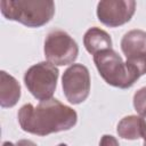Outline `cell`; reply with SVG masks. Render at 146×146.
Instances as JSON below:
<instances>
[{
    "instance_id": "cell-8",
    "label": "cell",
    "mask_w": 146,
    "mask_h": 146,
    "mask_svg": "<svg viewBox=\"0 0 146 146\" xmlns=\"http://www.w3.org/2000/svg\"><path fill=\"white\" fill-rule=\"evenodd\" d=\"M121 49L127 59L146 58V32L143 30H131L121 40Z\"/></svg>"
},
{
    "instance_id": "cell-13",
    "label": "cell",
    "mask_w": 146,
    "mask_h": 146,
    "mask_svg": "<svg viewBox=\"0 0 146 146\" xmlns=\"http://www.w3.org/2000/svg\"><path fill=\"white\" fill-rule=\"evenodd\" d=\"M99 146H120L117 139L112 135H104L100 138Z\"/></svg>"
},
{
    "instance_id": "cell-17",
    "label": "cell",
    "mask_w": 146,
    "mask_h": 146,
    "mask_svg": "<svg viewBox=\"0 0 146 146\" xmlns=\"http://www.w3.org/2000/svg\"><path fill=\"white\" fill-rule=\"evenodd\" d=\"M57 146H67L66 144H64V143H62V144H59V145H57Z\"/></svg>"
},
{
    "instance_id": "cell-5",
    "label": "cell",
    "mask_w": 146,
    "mask_h": 146,
    "mask_svg": "<svg viewBox=\"0 0 146 146\" xmlns=\"http://www.w3.org/2000/svg\"><path fill=\"white\" fill-rule=\"evenodd\" d=\"M43 50L47 60L58 66L72 64L79 54L75 40L62 30H54L47 34Z\"/></svg>"
},
{
    "instance_id": "cell-11",
    "label": "cell",
    "mask_w": 146,
    "mask_h": 146,
    "mask_svg": "<svg viewBox=\"0 0 146 146\" xmlns=\"http://www.w3.org/2000/svg\"><path fill=\"white\" fill-rule=\"evenodd\" d=\"M83 44L87 51L91 55H96L99 51L112 48V39L110 34L97 27H90L83 35Z\"/></svg>"
},
{
    "instance_id": "cell-7",
    "label": "cell",
    "mask_w": 146,
    "mask_h": 146,
    "mask_svg": "<svg viewBox=\"0 0 146 146\" xmlns=\"http://www.w3.org/2000/svg\"><path fill=\"white\" fill-rule=\"evenodd\" d=\"M136 10L133 0H104L97 5V17L106 26L117 27L128 23Z\"/></svg>"
},
{
    "instance_id": "cell-3",
    "label": "cell",
    "mask_w": 146,
    "mask_h": 146,
    "mask_svg": "<svg viewBox=\"0 0 146 146\" xmlns=\"http://www.w3.org/2000/svg\"><path fill=\"white\" fill-rule=\"evenodd\" d=\"M0 7L7 19L16 21L27 27H40L55 14V3L50 0H2Z\"/></svg>"
},
{
    "instance_id": "cell-6",
    "label": "cell",
    "mask_w": 146,
    "mask_h": 146,
    "mask_svg": "<svg viewBox=\"0 0 146 146\" xmlns=\"http://www.w3.org/2000/svg\"><path fill=\"white\" fill-rule=\"evenodd\" d=\"M62 87L64 96L71 104H81L90 92V74L87 66L82 64H72L62 76Z\"/></svg>"
},
{
    "instance_id": "cell-1",
    "label": "cell",
    "mask_w": 146,
    "mask_h": 146,
    "mask_svg": "<svg viewBox=\"0 0 146 146\" xmlns=\"http://www.w3.org/2000/svg\"><path fill=\"white\" fill-rule=\"evenodd\" d=\"M17 116L21 128L36 136L70 130L78 121L76 112L56 98L42 100L36 106L25 104L19 108Z\"/></svg>"
},
{
    "instance_id": "cell-15",
    "label": "cell",
    "mask_w": 146,
    "mask_h": 146,
    "mask_svg": "<svg viewBox=\"0 0 146 146\" xmlns=\"http://www.w3.org/2000/svg\"><path fill=\"white\" fill-rule=\"evenodd\" d=\"M2 146H15L13 143H10V141H5L3 144H2Z\"/></svg>"
},
{
    "instance_id": "cell-10",
    "label": "cell",
    "mask_w": 146,
    "mask_h": 146,
    "mask_svg": "<svg viewBox=\"0 0 146 146\" xmlns=\"http://www.w3.org/2000/svg\"><path fill=\"white\" fill-rule=\"evenodd\" d=\"M21 97V86L18 81L5 71L0 72V105L3 108L13 107Z\"/></svg>"
},
{
    "instance_id": "cell-2",
    "label": "cell",
    "mask_w": 146,
    "mask_h": 146,
    "mask_svg": "<svg viewBox=\"0 0 146 146\" xmlns=\"http://www.w3.org/2000/svg\"><path fill=\"white\" fill-rule=\"evenodd\" d=\"M94 63L106 83L121 89L130 88L141 75L146 74V58L123 62L112 48L94 55Z\"/></svg>"
},
{
    "instance_id": "cell-4",
    "label": "cell",
    "mask_w": 146,
    "mask_h": 146,
    "mask_svg": "<svg viewBox=\"0 0 146 146\" xmlns=\"http://www.w3.org/2000/svg\"><path fill=\"white\" fill-rule=\"evenodd\" d=\"M58 68L49 62H40L32 65L24 74V83L27 90L39 100L50 99L57 87Z\"/></svg>"
},
{
    "instance_id": "cell-12",
    "label": "cell",
    "mask_w": 146,
    "mask_h": 146,
    "mask_svg": "<svg viewBox=\"0 0 146 146\" xmlns=\"http://www.w3.org/2000/svg\"><path fill=\"white\" fill-rule=\"evenodd\" d=\"M133 107L140 116L146 117V87L140 88L133 95Z\"/></svg>"
},
{
    "instance_id": "cell-9",
    "label": "cell",
    "mask_w": 146,
    "mask_h": 146,
    "mask_svg": "<svg viewBox=\"0 0 146 146\" xmlns=\"http://www.w3.org/2000/svg\"><path fill=\"white\" fill-rule=\"evenodd\" d=\"M119 137L129 140L144 138L146 135V120L140 115H128L121 119L116 128Z\"/></svg>"
},
{
    "instance_id": "cell-14",
    "label": "cell",
    "mask_w": 146,
    "mask_h": 146,
    "mask_svg": "<svg viewBox=\"0 0 146 146\" xmlns=\"http://www.w3.org/2000/svg\"><path fill=\"white\" fill-rule=\"evenodd\" d=\"M15 146H38L34 141H32V140H29V139H21V140H18L16 144H15Z\"/></svg>"
},
{
    "instance_id": "cell-16",
    "label": "cell",
    "mask_w": 146,
    "mask_h": 146,
    "mask_svg": "<svg viewBox=\"0 0 146 146\" xmlns=\"http://www.w3.org/2000/svg\"><path fill=\"white\" fill-rule=\"evenodd\" d=\"M143 146H146V135L144 136V144H143Z\"/></svg>"
}]
</instances>
